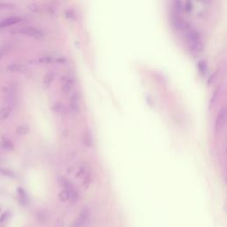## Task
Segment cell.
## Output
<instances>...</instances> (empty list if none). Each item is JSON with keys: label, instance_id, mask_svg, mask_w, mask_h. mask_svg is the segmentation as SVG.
<instances>
[{"label": "cell", "instance_id": "cell-21", "mask_svg": "<svg viewBox=\"0 0 227 227\" xmlns=\"http://www.w3.org/2000/svg\"><path fill=\"white\" fill-rule=\"evenodd\" d=\"M91 183V172H88L84 177H83V186L84 188H87L89 186Z\"/></svg>", "mask_w": 227, "mask_h": 227}, {"label": "cell", "instance_id": "cell-24", "mask_svg": "<svg viewBox=\"0 0 227 227\" xmlns=\"http://www.w3.org/2000/svg\"><path fill=\"white\" fill-rule=\"evenodd\" d=\"M219 91H220V87L217 88V89L214 91V92H213V94H212V96H211V99H210V103H209V104H210V106H212V104L216 101L217 98V96H218Z\"/></svg>", "mask_w": 227, "mask_h": 227}, {"label": "cell", "instance_id": "cell-20", "mask_svg": "<svg viewBox=\"0 0 227 227\" xmlns=\"http://www.w3.org/2000/svg\"><path fill=\"white\" fill-rule=\"evenodd\" d=\"M0 173H2L4 176H6V177H15V174H14L12 170H8V169H4V168H0Z\"/></svg>", "mask_w": 227, "mask_h": 227}, {"label": "cell", "instance_id": "cell-27", "mask_svg": "<svg viewBox=\"0 0 227 227\" xmlns=\"http://www.w3.org/2000/svg\"><path fill=\"white\" fill-rule=\"evenodd\" d=\"M52 109L55 111V112H58V113H60L62 110H63V106L60 104V103H57L55 104L53 106H52Z\"/></svg>", "mask_w": 227, "mask_h": 227}, {"label": "cell", "instance_id": "cell-30", "mask_svg": "<svg viewBox=\"0 0 227 227\" xmlns=\"http://www.w3.org/2000/svg\"><path fill=\"white\" fill-rule=\"evenodd\" d=\"M12 4H8V3H1L0 2V9H3V8H9L11 7Z\"/></svg>", "mask_w": 227, "mask_h": 227}, {"label": "cell", "instance_id": "cell-32", "mask_svg": "<svg viewBox=\"0 0 227 227\" xmlns=\"http://www.w3.org/2000/svg\"><path fill=\"white\" fill-rule=\"evenodd\" d=\"M0 209H1V206H0Z\"/></svg>", "mask_w": 227, "mask_h": 227}, {"label": "cell", "instance_id": "cell-22", "mask_svg": "<svg viewBox=\"0 0 227 227\" xmlns=\"http://www.w3.org/2000/svg\"><path fill=\"white\" fill-rule=\"evenodd\" d=\"M174 9H175V11H176L177 13H182V11H183V9H184L183 4H182L180 1H175V2H174Z\"/></svg>", "mask_w": 227, "mask_h": 227}, {"label": "cell", "instance_id": "cell-5", "mask_svg": "<svg viewBox=\"0 0 227 227\" xmlns=\"http://www.w3.org/2000/svg\"><path fill=\"white\" fill-rule=\"evenodd\" d=\"M226 108H222L219 111L216 119V130H221L226 124Z\"/></svg>", "mask_w": 227, "mask_h": 227}, {"label": "cell", "instance_id": "cell-29", "mask_svg": "<svg viewBox=\"0 0 227 227\" xmlns=\"http://www.w3.org/2000/svg\"><path fill=\"white\" fill-rule=\"evenodd\" d=\"M66 16H67L68 18L73 19V18L75 17V14H74V13H73L72 11L68 10V11H67V12H66Z\"/></svg>", "mask_w": 227, "mask_h": 227}, {"label": "cell", "instance_id": "cell-13", "mask_svg": "<svg viewBox=\"0 0 227 227\" xmlns=\"http://www.w3.org/2000/svg\"><path fill=\"white\" fill-rule=\"evenodd\" d=\"M172 24L174 26V28H177V29H182L185 27V22L179 17H175L173 19Z\"/></svg>", "mask_w": 227, "mask_h": 227}, {"label": "cell", "instance_id": "cell-9", "mask_svg": "<svg viewBox=\"0 0 227 227\" xmlns=\"http://www.w3.org/2000/svg\"><path fill=\"white\" fill-rule=\"evenodd\" d=\"M7 70L9 72H24L27 70V67L24 64H12L7 67Z\"/></svg>", "mask_w": 227, "mask_h": 227}, {"label": "cell", "instance_id": "cell-23", "mask_svg": "<svg viewBox=\"0 0 227 227\" xmlns=\"http://www.w3.org/2000/svg\"><path fill=\"white\" fill-rule=\"evenodd\" d=\"M52 61V58L51 56H45V57H42L38 60V62L39 63H42V64H47V63H51Z\"/></svg>", "mask_w": 227, "mask_h": 227}, {"label": "cell", "instance_id": "cell-28", "mask_svg": "<svg viewBox=\"0 0 227 227\" xmlns=\"http://www.w3.org/2000/svg\"><path fill=\"white\" fill-rule=\"evenodd\" d=\"M198 67H199V69L202 71V73H203V72H205V71H206V69H207V67H206V64H205V62H204V61H201V62H199Z\"/></svg>", "mask_w": 227, "mask_h": 227}, {"label": "cell", "instance_id": "cell-7", "mask_svg": "<svg viewBox=\"0 0 227 227\" xmlns=\"http://www.w3.org/2000/svg\"><path fill=\"white\" fill-rule=\"evenodd\" d=\"M21 21H22V19H21L20 17H17V16L9 17V18H6V19L3 20L2 22H0V28L14 25V24L20 22Z\"/></svg>", "mask_w": 227, "mask_h": 227}, {"label": "cell", "instance_id": "cell-16", "mask_svg": "<svg viewBox=\"0 0 227 227\" xmlns=\"http://www.w3.org/2000/svg\"><path fill=\"white\" fill-rule=\"evenodd\" d=\"M1 146H2V147H3L4 149H5V150H7V151H11V150L13 149V144L10 140H8V139H4V140L2 141Z\"/></svg>", "mask_w": 227, "mask_h": 227}, {"label": "cell", "instance_id": "cell-17", "mask_svg": "<svg viewBox=\"0 0 227 227\" xmlns=\"http://www.w3.org/2000/svg\"><path fill=\"white\" fill-rule=\"evenodd\" d=\"M28 131H29V126L28 124H22V125L18 127V129H17V133L20 136L26 135Z\"/></svg>", "mask_w": 227, "mask_h": 227}, {"label": "cell", "instance_id": "cell-26", "mask_svg": "<svg viewBox=\"0 0 227 227\" xmlns=\"http://www.w3.org/2000/svg\"><path fill=\"white\" fill-rule=\"evenodd\" d=\"M10 217V212L9 211H5L4 212L1 217H0V223H4L6 219H8V217Z\"/></svg>", "mask_w": 227, "mask_h": 227}, {"label": "cell", "instance_id": "cell-4", "mask_svg": "<svg viewBox=\"0 0 227 227\" xmlns=\"http://www.w3.org/2000/svg\"><path fill=\"white\" fill-rule=\"evenodd\" d=\"M69 110L73 115H77L80 111V106H79V96L76 92H74L71 97H70V101H69Z\"/></svg>", "mask_w": 227, "mask_h": 227}, {"label": "cell", "instance_id": "cell-1", "mask_svg": "<svg viewBox=\"0 0 227 227\" xmlns=\"http://www.w3.org/2000/svg\"><path fill=\"white\" fill-rule=\"evenodd\" d=\"M17 33L26 36H29V37H34V38H42L44 36V33L34 27H22L17 29Z\"/></svg>", "mask_w": 227, "mask_h": 227}, {"label": "cell", "instance_id": "cell-3", "mask_svg": "<svg viewBox=\"0 0 227 227\" xmlns=\"http://www.w3.org/2000/svg\"><path fill=\"white\" fill-rule=\"evenodd\" d=\"M90 216V210L88 208L84 207L83 208L79 217L76 218V220L73 223V225L70 227H83L86 221L88 220V217Z\"/></svg>", "mask_w": 227, "mask_h": 227}, {"label": "cell", "instance_id": "cell-12", "mask_svg": "<svg viewBox=\"0 0 227 227\" xmlns=\"http://www.w3.org/2000/svg\"><path fill=\"white\" fill-rule=\"evenodd\" d=\"M11 112H12V108L10 106H4L1 108L0 109V122L4 121L10 115Z\"/></svg>", "mask_w": 227, "mask_h": 227}, {"label": "cell", "instance_id": "cell-14", "mask_svg": "<svg viewBox=\"0 0 227 227\" xmlns=\"http://www.w3.org/2000/svg\"><path fill=\"white\" fill-rule=\"evenodd\" d=\"M53 80H54V73L50 71L44 77V84L48 87V86H50L51 84V83H52Z\"/></svg>", "mask_w": 227, "mask_h": 227}, {"label": "cell", "instance_id": "cell-6", "mask_svg": "<svg viewBox=\"0 0 227 227\" xmlns=\"http://www.w3.org/2000/svg\"><path fill=\"white\" fill-rule=\"evenodd\" d=\"M186 38H187V40H188V42H189L190 45L201 41L200 34L195 29H189V30H187V32H186Z\"/></svg>", "mask_w": 227, "mask_h": 227}, {"label": "cell", "instance_id": "cell-19", "mask_svg": "<svg viewBox=\"0 0 227 227\" xmlns=\"http://www.w3.org/2000/svg\"><path fill=\"white\" fill-rule=\"evenodd\" d=\"M59 198L60 199L61 202H67L69 198V194L67 190H62L60 194H59Z\"/></svg>", "mask_w": 227, "mask_h": 227}, {"label": "cell", "instance_id": "cell-10", "mask_svg": "<svg viewBox=\"0 0 227 227\" xmlns=\"http://www.w3.org/2000/svg\"><path fill=\"white\" fill-rule=\"evenodd\" d=\"M83 143L87 147H91L92 146L93 139H92V133L89 130L85 131V133L83 134Z\"/></svg>", "mask_w": 227, "mask_h": 227}, {"label": "cell", "instance_id": "cell-11", "mask_svg": "<svg viewBox=\"0 0 227 227\" xmlns=\"http://www.w3.org/2000/svg\"><path fill=\"white\" fill-rule=\"evenodd\" d=\"M59 183H60V185L64 188V190H67L68 192L69 190H71L72 188L75 187V186L73 185V184H72L69 180H68V179H66V178H64V177H60V178H59Z\"/></svg>", "mask_w": 227, "mask_h": 227}, {"label": "cell", "instance_id": "cell-15", "mask_svg": "<svg viewBox=\"0 0 227 227\" xmlns=\"http://www.w3.org/2000/svg\"><path fill=\"white\" fill-rule=\"evenodd\" d=\"M68 194H69V198L68 200H70V202L72 203H75L76 202V201L78 200V193L76 191V189L74 187L72 188L71 190L68 191Z\"/></svg>", "mask_w": 227, "mask_h": 227}, {"label": "cell", "instance_id": "cell-25", "mask_svg": "<svg viewBox=\"0 0 227 227\" xmlns=\"http://www.w3.org/2000/svg\"><path fill=\"white\" fill-rule=\"evenodd\" d=\"M28 8L32 12V13H37L39 10V7L36 4H30L28 5Z\"/></svg>", "mask_w": 227, "mask_h": 227}, {"label": "cell", "instance_id": "cell-18", "mask_svg": "<svg viewBox=\"0 0 227 227\" xmlns=\"http://www.w3.org/2000/svg\"><path fill=\"white\" fill-rule=\"evenodd\" d=\"M190 47H191L192 51H201L203 49V45H202V41H199V42L191 44Z\"/></svg>", "mask_w": 227, "mask_h": 227}, {"label": "cell", "instance_id": "cell-31", "mask_svg": "<svg viewBox=\"0 0 227 227\" xmlns=\"http://www.w3.org/2000/svg\"><path fill=\"white\" fill-rule=\"evenodd\" d=\"M192 8H193L192 3L191 2H186V4H185V9L187 11H190V10H192Z\"/></svg>", "mask_w": 227, "mask_h": 227}, {"label": "cell", "instance_id": "cell-2", "mask_svg": "<svg viewBox=\"0 0 227 227\" xmlns=\"http://www.w3.org/2000/svg\"><path fill=\"white\" fill-rule=\"evenodd\" d=\"M75 86V80L72 76H63L61 77V92L63 94L70 93Z\"/></svg>", "mask_w": 227, "mask_h": 227}, {"label": "cell", "instance_id": "cell-8", "mask_svg": "<svg viewBox=\"0 0 227 227\" xmlns=\"http://www.w3.org/2000/svg\"><path fill=\"white\" fill-rule=\"evenodd\" d=\"M88 172H91L90 171V167L88 166V164L87 163H82L78 168V170H77L76 174V178L83 177Z\"/></svg>", "mask_w": 227, "mask_h": 227}]
</instances>
